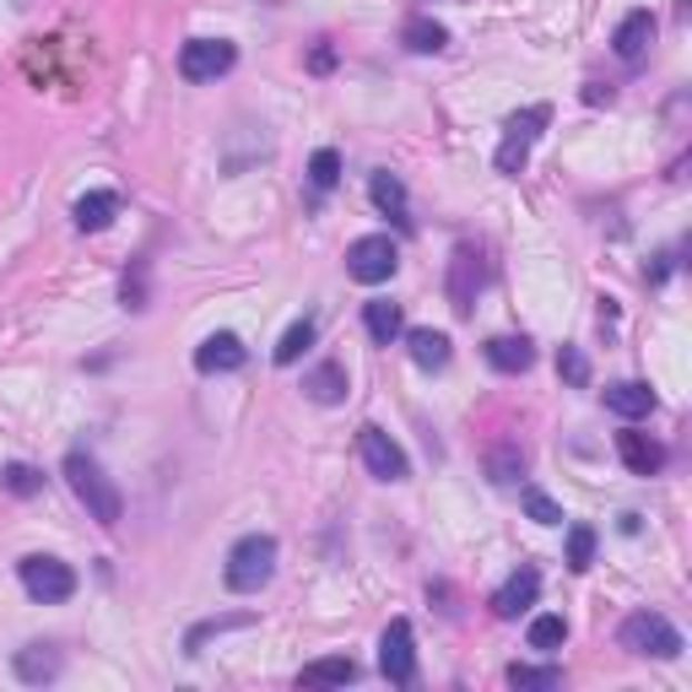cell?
<instances>
[{"label":"cell","mask_w":692,"mask_h":692,"mask_svg":"<svg viewBox=\"0 0 692 692\" xmlns=\"http://www.w3.org/2000/svg\"><path fill=\"white\" fill-rule=\"evenodd\" d=\"M66 482H71V492H77V503L87 509V520H98L103 530H114L124 520L120 488L103 477V465H98L92 454H82V449H71V454H66Z\"/></svg>","instance_id":"cell-1"},{"label":"cell","mask_w":692,"mask_h":692,"mask_svg":"<svg viewBox=\"0 0 692 692\" xmlns=\"http://www.w3.org/2000/svg\"><path fill=\"white\" fill-rule=\"evenodd\" d=\"M271 573H277V541L271 535H244L233 552H228V569H222V579H228V590L233 595H260L265 584H271Z\"/></svg>","instance_id":"cell-2"},{"label":"cell","mask_w":692,"mask_h":692,"mask_svg":"<svg viewBox=\"0 0 692 692\" xmlns=\"http://www.w3.org/2000/svg\"><path fill=\"white\" fill-rule=\"evenodd\" d=\"M616 639H622L628 654H650V660H676V654H682V633H676L660 611H633Z\"/></svg>","instance_id":"cell-3"},{"label":"cell","mask_w":692,"mask_h":692,"mask_svg":"<svg viewBox=\"0 0 692 692\" xmlns=\"http://www.w3.org/2000/svg\"><path fill=\"white\" fill-rule=\"evenodd\" d=\"M552 124V109L546 103H530V109H520L514 120L503 124V147H498V173H520V168L530 163V147H535V136Z\"/></svg>","instance_id":"cell-4"},{"label":"cell","mask_w":692,"mask_h":692,"mask_svg":"<svg viewBox=\"0 0 692 692\" xmlns=\"http://www.w3.org/2000/svg\"><path fill=\"white\" fill-rule=\"evenodd\" d=\"M22 590L33 595V601H43V606H54V601H71L77 595V573H71V563H60V558H43V552H33V558H22Z\"/></svg>","instance_id":"cell-5"},{"label":"cell","mask_w":692,"mask_h":692,"mask_svg":"<svg viewBox=\"0 0 692 692\" xmlns=\"http://www.w3.org/2000/svg\"><path fill=\"white\" fill-rule=\"evenodd\" d=\"M358 454H363L368 477H379V482H407V477H411L407 449L395 444L384 428H373V422H363V428H358Z\"/></svg>","instance_id":"cell-6"},{"label":"cell","mask_w":692,"mask_h":692,"mask_svg":"<svg viewBox=\"0 0 692 692\" xmlns=\"http://www.w3.org/2000/svg\"><path fill=\"white\" fill-rule=\"evenodd\" d=\"M395 265H401V249L390 244L384 233H368V239H358V244L347 249V277L363 287H379L395 277Z\"/></svg>","instance_id":"cell-7"},{"label":"cell","mask_w":692,"mask_h":692,"mask_svg":"<svg viewBox=\"0 0 692 692\" xmlns=\"http://www.w3.org/2000/svg\"><path fill=\"white\" fill-rule=\"evenodd\" d=\"M233 60H239V49L228 39H190L179 49V77L184 82H217V77L233 71Z\"/></svg>","instance_id":"cell-8"},{"label":"cell","mask_w":692,"mask_h":692,"mask_svg":"<svg viewBox=\"0 0 692 692\" xmlns=\"http://www.w3.org/2000/svg\"><path fill=\"white\" fill-rule=\"evenodd\" d=\"M379 671L395 682V688H411L417 682V644H411V622L395 616L379 639Z\"/></svg>","instance_id":"cell-9"},{"label":"cell","mask_w":692,"mask_h":692,"mask_svg":"<svg viewBox=\"0 0 692 692\" xmlns=\"http://www.w3.org/2000/svg\"><path fill=\"white\" fill-rule=\"evenodd\" d=\"M477 287H482V249L460 244L454 260H449V303H454V314L477 309Z\"/></svg>","instance_id":"cell-10"},{"label":"cell","mask_w":692,"mask_h":692,"mask_svg":"<svg viewBox=\"0 0 692 692\" xmlns=\"http://www.w3.org/2000/svg\"><path fill=\"white\" fill-rule=\"evenodd\" d=\"M535 595H541V573L530 569H514L509 579H503V590L492 595V616H503V622H514L525 606H535Z\"/></svg>","instance_id":"cell-11"},{"label":"cell","mask_w":692,"mask_h":692,"mask_svg":"<svg viewBox=\"0 0 692 692\" xmlns=\"http://www.w3.org/2000/svg\"><path fill=\"white\" fill-rule=\"evenodd\" d=\"M654 43V17L650 11H628L622 22H616V33H611V49H616V60H644Z\"/></svg>","instance_id":"cell-12"},{"label":"cell","mask_w":692,"mask_h":692,"mask_svg":"<svg viewBox=\"0 0 692 692\" xmlns=\"http://www.w3.org/2000/svg\"><path fill=\"white\" fill-rule=\"evenodd\" d=\"M244 341L239 335H228V330H217V335H205L201 347H195V368L201 373H233V368H244Z\"/></svg>","instance_id":"cell-13"},{"label":"cell","mask_w":692,"mask_h":692,"mask_svg":"<svg viewBox=\"0 0 692 692\" xmlns=\"http://www.w3.org/2000/svg\"><path fill=\"white\" fill-rule=\"evenodd\" d=\"M616 454H622V465L633 471V477H654L660 465H665V449H660V439H650V433H616Z\"/></svg>","instance_id":"cell-14"},{"label":"cell","mask_w":692,"mask_h":692,"mask_svg":"<svg viewBox=\"0 0 692 692\" xmlns=\"http://www.w3.org/2000/svg\"><path fill=\"white\" fill-rule=\"evenodd\" d=\"M60 665H66V654L54 650V644H28V650H17V676L22 682H54L60 676Z\"/></svg>","instance_id":"cell-15"},{"label":"cell","mask_w":692,"mask_h":692,"mask_svg":"<svg viewBox=\"0 0 692 692\" xmlns=\"http://www.w3.org/2000/svg\"><path fill=\"white\" fill-rule=\"evenodd\" d=\"M606 407L616 411V417H628V422H639V417L654 411V390L639 384V379H622V384H606Z\"/></svg>","instance_id":"cell-16"},{"label":"cell","mask_w":692,"mask_h":692,"mask_svg":"<svg viewBox=\"0 0 692 692\" xmlns=\"http://www.w3.org/2000/svg\"><path fill=\"white\" fill-rule=\"evenodd\" d=\"M71 217H77V228H82V233H103V228L120 217V195H114V190H92V195L77 201Z\"/></svg>","instance_id":"cell-17"},{"label":"cell","mask_w":692,"mask_h":692,"mask_svg":"<svg viewBox=\"0 0 692 692\" xmlns=\"http://www.w3.org/2000/svg\"><path fill=\"white\" fill-rule=\"evenodd\" d=\"M488 363L498 373H525L535 363V347H530L525 335H492L488 341Z\"/></svg>","instance_id":"cell-18"},{"label":"cell","mask_w":692,"mask_h":692,"mask_svg":"<svg viewBox=\"0 0 692 692\" xmlns=\"http://www.w3.org/2000/svg\"><path fill=\"white\" fill-rule=\"evenodd\" d=\"M401 43H407L411 54H444V49H449V28H444V22H433V17H407Z\"/></svg>","instance_id":"cell-19"},{"label":"cell","mask_w":692,"mask_h":692,"mask_svg":"<svg viewBox=\"0 0 692 692\" xmlns=\"http://www.w3.org/2000/svg\"><path fill=\"white\" fill-rule=\"evenodd\" d=\"M298 682H303V688H347V682H358V660H347V654L314 660V665H303Z\"/></svg>","instance_id":"cell-20"},{"label":"cell","mask_w":692,"mask_h":692,"mask_svg":"<svg viewBox=\"0 0 692 692\" xmlns=\"http://www.w3.org/2000/svg\"><path fill=\"white\" fill-rule=\"evenodd\" d=\"M363 325H368V335L379 341V347H390L401 330H407V314H401V303H390V298H373L363 309Z\"/></svg>","instance_id":"cell-21"},{"label":"cell","mask_w":692,"mask_h":692,"mask_svg":"<svg viewBox=\"0 0 692 692\" xmlns=\"http://www.w3.org/2000/svg\"><path fill=\"white\" fill-rule=\"evenodd\" d=\"M303 390H309V401H320V407H335V401H347V368L341 363H320L309 379H303Z\"/></svg>","instance_id":"cell-22"},{"label":"cell","mask_w":692,"mask_h":692,"mask_svg":"<svg viewBox=\"0 0 692 692\" xmlns=\"http://www.w3.org/2000/svg\"><path fill=\"white\" fill-rule=\"evenodd\" d=\"M407 347H411V363L428 368V373L449 363V335H444V330H411Z\"/></svg>","instance_id":"cell-23"},{"label":"cell","mask_w":692,"mask_h":692,"mask_svg":"<svg viewBox=\"0 0 692 692\" xmlns=\"http://www.w3.org/2000/svg\"><path fill=\"white\" fill-rule=\"evenodd\" d=\"M488 477L498 488H514V482L525 477V454H520V444H492L488 449Z\"/></svg>","instance_id":"cell-24"},{"label":"cell","mask_w":692,"mask_h":692,"mask_svg":"<svg viewBox=\"0 0 692 692\" xmlns=\"http://www.w3.org/2000/svg\"><path fill=\"white\" fill-rule=\"evenodd\" d=\"M368 195H373V205H379V211H390V217H407V184H401L395 173H373Z\"/></svg>","instance_id":"cell-25"},{"label":"cell","mask_w":692,"mask_h":692,"mask_svg":"<svg viewBox=\"0 0 692 692\" xmlns=\"http://www.w3.org/2000/svg\"><path fill=\"white\" fill-rule=\"evenodd\" d=\"M309 347H314V320L303 314V320H298V325H287V335L277 341V363L292 368L298 358H303V352H309Z\"/></svg>","instance_id":"cell-26"},{"label":"cell","mask_w":692,"mask_h":692,"mask_svg":"<svg viewBox=\"0 0 692 692\" xmlns=\"http://www.w3.org/2000/svg\"><path fill=\"white\" fill-rule=\"evenodd\" d=\"M509 688H520V692L563 688V671L558 665H509Z\"/></svg>","instance_id":"cell-27"},{"label":"cell","mask_w":692,"mask_h":692,"mask_svg":"<svg viewBox=\"0 0 692 692\" xmlns=\"http://www.w3.org/2000/svg\"><path fill=\"white\" fill-rule=\"evenodd\" d=\"M563 639H569V622L563 616H535L530 622V650H563Z\"/></svg>","instance_id":"cell-28"},{"label":"cell","mask_w":692,"mask_h":692,"mask_svg":"<svg viewBox=\"0 0 692 692\" xmlns=\"http://www.w3.org/2000/svg\"><path fill=\"white\" fill-rule=\"evenodd\" d=\"M309 184H314L320 195H325V190H335V184H341V158H335L330 147H320V152L309 158Z\"/></svg>","instance_id":"cell-29"},{"label":"cell","mask_w":692,"mask_h":692,"mask_svg":"<svg viewBox=\"0 0 692 692\" xmlns=\"http://www.w3.org/2000/svg\"><path fill=\"white\" fill-rule=\"evenodd\" d=\"M595 563V530L590 525H569V569L584 573Z\"/></svg>","instance_id":"cell-30"},{"label":"cell","mask_w":692,"mask_h":692,"mask_svg":"<svg viewBox=\"0 0 692 692\" xmlns=\"http://www.w3.org/2000/svg\"><path fill=\"white\" fill-rule=\"evenodd\" d=\"M0 482H6L11 498H39V492H43V477L33 471V465H6V471H0Z\"/></svg>","instance_id":"cell-31"},{"label":"cell","mask_w":692,"mask_h":692,"mask_svg":"<svg viewBox=\"0 0 692 692\" xmlns=\"http://www.w3.org/2000/svg\"><path fill=\"white\" fill-rule=\"evenodd\" d=\"M254 616H211V622H201V628H190V639H184V650L201 654V644L211 639V633H228V628H249Z\"/></svg>","instance_id":"cell-32"},{"label":"cell","mask_w":692,"mask_h":692,"mask_svg":"<svg viewBox=\"0 0 692 692\" xmlns=\"http://www.w3.org/2000/svg\"><path fill=\"white\" fill-rule=\"evenodd\" d=\"M120 298H124V309H147V260H136V265L124 271Z\"/></svg>","instance_id":"cell-33"},{"label":"cell","mask_w":692,"mask_h":692,"mask_svg":"<svg viewBox=\"0 0 692 692\" xmlns=\"http://www.w3.org/2000/svg\"><path fill=\"white\" fill-rule=\"evenodd\" d=\"M525 514L535 520V525H563V509H558L541 488H525Z\"/></svg>","instance_id":"cell-34"},{"label":"cell","mask_w":692,"mask_h":692,"mask_svg":"<svg viewBox=\"0 0 692 692\" xmlns=\"http://www.w3.org/2000/svg\"><path fill=\"white\" fill-rule=\"evenodd\" d=\"M558 373H563L569 384H590V363H584L579 347H563V352H558Z\"/></svg>","instance_id":"cell-35"},{"label":"cell","mask_w":692,"mask_h":692,"mask_svg":"<svg viewBox=\"0 0 692 692\" xmlns=\"http://www.w3.org/2000/svg\"><path fill=\"white\" fill-rule=\"evenodd\" d=\"M584 103H611V87L590 82V87H584Z\"/></svg>","instance_id":"cell-36"},{"label":"cell","mask_w":692,"mask_h":692,"mask_svg":"<svg viewBox=\"0 0 692 692\" xmlns=\"http://www.w3.org/2000/svg\"><path fill=\"white\" fill-rule=\"evenodd\" d=\"M309 66H314V71H330V66H335V54H330L325 43H320V49H314V60H309Z\"/></svg>","instance_id":"cell-37"}]
</instances>
